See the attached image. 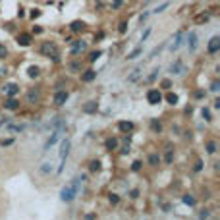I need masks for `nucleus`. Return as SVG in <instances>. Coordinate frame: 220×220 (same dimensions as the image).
<instances>
[{
    "instance_id": "4",
    "label": "nucleus",
    "mask_w": 220,
    "mask_h": 220,
    "mask_svg": "<svg viewBox=\"0 0 220 220\" xmlns=\"http://www.w3.org/2000/svg\"><path fill=\"white\" fill-rule=\"evenodd\" d=\"M70 139H66V141H62V147H60V160H62V164H64V160H66V156H68V153H70ZM60 164V166H62ZM58 172H62V170L58 168Z\"/></svg>"
},
{
    "instance_id": "31",
    "label": "nucleus",
    "mask_w": 220,
    "mask_h": 220,
    "mask_svg": "<svg viewBox=\"0 0 220 220\" xmlns=\"http://www.w3.org/2000/svg\"><path fill=\"white\" fill-rule=\"evenodd\" d=\"M110 203H112V205H116V203H118L120 201V197H118V195H116V193H110Z\"/></svg>"
},
{
    "instance_id": "16",
    "label": "nucleus",
    "mask_w": 220,
    "mask_h": 220,
    "mask_svg": "<svg viewBox=\"0 0 220 220\" xmlns=\"http://www.w3.org/2000/svg\"><path fill=\"white\" fill-rule=\"evenodd\" d=\"M182 39H183V33L180 31V33H176V37H174V43L170 45V50H176L180 45H182Z\"/></svg>"
},
{
    "instance_id": "21",
    "label": "nucleus",
    "mask_w": 220,
    "mask_h": 220,
    "mask_svg": "<svg viewBox=\"0 0 220 220\" xmlns=\"http://www.w3.org/2000/svg\"><path fill=\"white\" fill-rule=\"evenodd\" d=\"M166 101H168L170 104H178V95H174V93H168V95H166Z\"/></svg>"
},
{
    "instance_id": "10",
    "label": "nucleus",
    "mask_w": 220,
    "mask_h": 220,
    "mask_svg": "<svg viewBox=\"0 0 220 220\" xmlns=\"http://www.w3.org/2000/svg\"><path fill=\"white\" fill-rule=\"evenodd\" d=\"M70 31H72V33L85 31V23H83V21H72V23H70Z\"/></svg>"
},
{
    "instance_id": "15",
    "label": "nucleus",
    "mask_w": 220,
    "mask_h": 220,
    "mask_svg": "<svg viewBox=\"0 0 220 220\" xmlns=\"http://www.w3.org/2000/svg\"><path fill=\"white\" fill-rule=\"evenodd\" d=\"M85 48H87V45H85L83 41H75V43H73V48H72V52H73V54H79V52H83Z\"/></svg>"
},
{
    "instance_id": "40",
    "label": "nucleus",
    "mask_w": 220,
    "mask_h": 220,
    "mask_svg": "<svg viewBox=\"0 0 220 220\" xmlns=\"http://www.w3.org/2000/svg\"><path fill=\"white\" fill-rule=\"evenodd\" d=\"M149 33H151V29H147V31H145V33H143V37H141V41H145L147 37H149Z\"/></svg>"
},
{
    "instance_id": "14",
    "label": "nucleus",
    "mask_w": 220,
    "mask_h": 220,
    "mask_svg": "<svg viewBox=\"0 0 220 220\" xmlns=\"http://www.w3.org/2000/svg\"><path fill=\"white\" fill-rule=\"evenodd\" d=\"M97 108H99V104H97L95 101H89L87 104H83V112H87V114H93V112H97Z\"/></svg>"
},
{
    "instance_id": "20",
    "label": "nucleus",
    "mask_w": 220,
    "mask_h": 220,
    "mask_svg": "<svg viewBox=\"0 0 220 220\" xmlns=\"http://www.w3.org/2000/svg\"><path fill=\"white\" fill-rule=\"evenodd\" d=\"M58 137H60V133L56 131L54 135H52V137L48 139V141H46V145H45V151H46V149H50V145H54V143H56V139H58Z\"/></svg>"
},
{
    "instance_id": "27",
    "label": "nucleus",
    "mask_w": 220,
    "mask_h": 220,
    "mask_svg": "<svg viewBox=\"0 0 220 220\" xmlns=\"http://www.w3.org/2000/svg\"><path fill=\"white\" fill-rule=\"evenodd\" d=\"M151 128L155 129V131H160V129H162V126H160V122H156V120H153V122H151Z\"/></svg>"
},
{
    "instance_id": "22",
    "label": "nucleus",
    "mask_w": 220,
    "mask_h": 220,
    "mask_svg": "<svg viewBox=\"0 0 220 220\" xmlns=\"http://www.w3.org/2000/svg\"><path fill=\"white\" fill-rule=\"evenodd\" d=\"M149 164H153V166L160 164V156H158V155H151V156H149Z\"/></svg>"
},
{
    "instance_id": "32",
    "label": "nucleus",
    "mask_w": 220,
    "mask_h": 220,
    "mask_svg": "<svg viewBox=\"0 0 220 220\" xmlns=\"http://www.w3.org/2000/svg\"><path fill=\"white\" fill-rule=\"evenodd\" d=\"M131 170H133V172H139V170H141V162H139V160H135V162L131 164Z\"/></svg>"
},
{
    "instance_id": "34",
    "label": "nucleus",
    "mask_w": 220,
    "mask_h": 220,
    "mask_svg": "<svg viewBox=\"0 0 220 220\" xmlns=\"http://www.w3.org/2000/svg\"><path fill=\"white\" fill-rule=\"evenodd\" d=\"M126 29H128V23L122 21V23H120V33H126Z\"/></svg>"
},
{
    "instance_id": "19",
    "label": "nucleus",
    "mask_w": 220,
    "mask_h": 220,
    "mask_svg": "<svg viewBox=\"0 0 220 220\" xmlns=\"http://www.w3.org/2000/svg\"><path fill=\"white\" fill-rule=\"evenodd\" d=\"M141 52H143V46H137L135 50H131V52H129V54H128V60H133V58H137V56L141 54Z\"/></svg>"
},
{
    "instance_id": "33",
    "label": "nucleus",
    "mask_w": 220,
    "mask_h": 220,
    "mask_svg": "<svg viewBox=\"0 0 220 220\" xmlns=\"http://www.w3.org/2000/svg\"><path fill=\"white\" fill-rule=\"evenodd\" d=\"M160 85H162L164 89H170V87H172V83H170V79H164V81H162Z\"/></svg>"
},
{
    "instance_id": "35",
    "label": "nucleus",
    "mask_w": 220,
    "mask_h": 220,
    "mask_svg": "<svg viewBox=\"0 0 220 220\" xmlns=\"http://www.w3.org/2000/svg\"><path fill=\"white\" fill-rule=\"evenodd\" d=\"M203 118H205V120H211V112H209L207 108H203Z\"/></svg>"
},
{
    "instance_id": "17",
    "label": "nucleus",
    "mask_w": 220,
    "mask_h": 220,
    "mask_svg": "<svg viewBox=\"0 0 220 220\" xmlns=\"http://www.w3.org/2000/svg\"><path fill=\"white\" fill-rule=\"evenodd\" d=\"M106 149H108V151L118 149V139H116V137H108V139H106Z\"/></svg>"
},
{
    "instance_id": "7",
    "label": "nucleus",
    "mask_w": 220,
    "mask_h": 220,
    "mask_svg": "<svg viewBox=\"0 0 220 220\" xmlns=\"http://www.w3.org/2000/svg\"><path fill=\"white\" fill-rule=\"evenodd\" d=\"M197 39H199V35H197L195 31H191V33L187 35V46H189V50H191V52L195 50V48H197V45H199Z\"/></svg>"
},
{
    "instance_id": "41",
    "label": "nucleus",
    "mask_w": 220,
    "mask_h": 220,
    "mask_svg": "<svg viewBox=\"0 0 220 220\" xmlns=\"http://www.w3.org/2000/svg\"><path fill=\"white\" fill-rule=\"evenodd\" d=\"M218 87H220V85H218V83L214 81V83H212V87H211V89H212V91H218Z\"/></svg>"
},
{
    "instance_id": "24",
    "label": "nucleus",
    "mask_w": 220,
    "mask_h": 220,
    "mask_svg": "<svg viewBox=\"0 0 220 220\" xmlns=\"http://www.w3.org/2000/svg\"><path fill=\"white\" fill-rule=\"evenodd\" d=\"M29 77H37V75H39V68H37V66H29Z\"/></svg>"
},
{
    "instance_id": "18",
    "label": "nucleus",
    "mask_w": 220,
    "mask_h": 220,
    "mask_svg": "<svg viewBox=\"0 0 220 220\" xmlns=\"http://www.w3.org/2000/svg\"><path fill=\"white\" fill-rule=\"evenodd\" d=\"M170 70H172V73H178V75H180V73H183V64H182V62H176V64H172V68H170Z\"/></svg>"
},
{
    "instance_id": "5",
    "label": "nucleus",
    "mask_w": 220,
    "mask_h": 220,
    "mask_svg": "<svg viewBox=\"0 0 220 220\" xmlns=\"http://www.w3.org/2000/svg\"><path fill=\"white\" fill-rule=\"evenodd\" d=\"M41 52H43V54H45V56H54L56 54V45H54V43H43V45H41Z\"/></svg>"
},
{
    "instance_id": "12",
    "label": "nucleus",
    "mask_w": 220,
    "mask_h": 220,
    "mask_svg": "<svg viewBox=\"0 0 220 220\" xmlns=\"http://www.w3.org/2000/svg\"><path fill=\"white\" fill-rule=\"evenodd\" d=\"M4 108H8V110H18V108H19V101H16L14 97H10L8 101L4 102Z\"/></svg>"
},
{
    "instance_id": "3",
    "label": "nucleus",
    "mask_w": 220,
    "mask_h": 220,
    "mask_svg": "<svg viewBox=\"0 0 220 220\" xmlns=\"http://www.w3.org/2000/svg\"><path fill=\"white\" fill-rule=\"evenodd\" d=\"M16 43H18L19 46H29L33 43V37L29 35V33H19V35L16 37Z\"/></svg>"
},
{
    "instance_id": "36",
    "label": "nucleus",
    "mask_w": 220,
    "mask_h": 220,
    "mask_svg": "<svg viewBox=\"0 0 220 220\" xmlns=\"http://www.w3.org/2000/svg\"><path fill=\"white\" fill-rule=\"evenodd\" d=\"M39 16H41V10H33V12H31V18H33V19L39 18Z\"/></svg>"
},
{
    "instance_id": "38",
    "label": "nucleus",
    "mask_w": 220,
    "mask_h": 220,
    "mask_svg": "<svg viewBox=\"0 0 220 220\" xmlns=\"http://www.w3.org/2000/svg\"><path fill=\"white\" fill-rule=\"evenodd\" d=\"M112 6H114V8H120V6H122V0H112Z\"/></svg>"
},
{
    "instance_id": "39",
    "label": "nucleus",
    "mask_w": 220,
    "mask_h": 220,
    "mask_svg": "<svg viewBox=\"0 0 220 220\" xmlns=\"http://www.w3.org/2000/svg\"><path fill=\"white\" fill-rule=\"evenodd\" d=\"M166 162H168V164L172 162V151H168V153H166Z\"/></svg>"
},
{
    "instance_id": "11",
    "label": "nucleus",
    "mask_w": 220,
    "mask_h": 220,
    "mask_svg": "<svg viewBox=\"0 0 220 220\" xmlns=\"http://www.w3.org/2000/svg\"><path fill=\"white\" fill-rule=\"evenodd\" d=\"M95 77H97V72H95V70H87V72L81 73V81H85V83H91Z\"/></svg>"
},
{
    "instance_id": "37",
    "label": "nucleus",
    "mask_w": 220,
    "mask_h": 220,
    "mask_svg": "<svg viewBox=\"0 0 220 220\" xmlns=\"http://www.w3.org/2000/svg\"><path fill=\"white\" fill-rule=\"evenodd\" d=\"M4 56H6V46L0 45V58H4Z\"/></svg>"
},
{
    "instance_id": "13",
    "label": "nucleus",
    "mask_w": 220,
    "mask_h": 220,
    "mask_svg": "<svg viewBox=\"0 0 220 220\" xmlns=\"http://www.w3.org/2000/svg\"><path fill=\"white\" fill-rule=\"evenodd\" d=\"M118 129L124 131V133L133 131V122H118Z\"/></svg>"
},
{
    "instance_id": "2",
    "label": "nucleus",
    "mask_w": 220,
    "mask_h": 220,
    "mask_svg": "<svg viewBox=\"0 0 220 220\" xmlns=\"http://www.w3.org/2000/svg\"><path fill=\"white\" fill-rule=\"evenodd\" d=\"M160 101H162V95L158 89H149L147 91V102L149 104H158Z\"/></svg>"
},
{
    "instance_id": "8",
    "label": "nucleus",
    "mask_w": 220,
    "mask_h": 220,
    "mask_svg": "<svg viewBox=\"0 0 220 220\" xmlns=\"http://www.w3.org/2000/svg\"><path fill=\"white\" fill-rule=\"evenodd\" d=\"M220 50V37H212L209 41V54H216Z\"/></svg>"
},
{
    "instance_id": "26",
    "label": "nucleus",
    "mask_w": 220,
    "mask_h": 220,
    "mask_svg": "<svg viewBox=\"0 0 220 220\" xmlns=\"http://www.w3.org/2000/svg\"><path fill=\"white\" fill-rule=\"evenodd\" d=\"M39 99V93H35V91H29V95H27V101L29 102H33V101H37Z\"/></svg>"
},
{
    "instance_id": "28",
    "label": "nucleus",
    "mask_w": 220,
    "mask_h": 220,
    "mask_svg": "<svg viewBox=\"0 0 220 220\" xmlns=\"http://www.w3.org/2000/svg\"><path fill=\"white\" fill-rule=\"evenodd\" d=\"M183 203H185V205H195V199H193L191 195H185V197H183Z\"/></svg>"
},
{
    "instance_id": "1",
    "label": "nucleus",
    "mask_w": 220,
    "mask_h": 220,
    "mask_svg": "<svg viewBox=\"0 0 220 220\" xmlns=\"http://www.w3.org/2000/svg\"><path fill=\"white\" fill-rule=\"evenodd\" d=\"M83 180H85V176H81V178H75V180H73V182L68 185V187L62 189V195H60V197H62V201H72V199L77 195V185L83 182Z\"/></svg>"
},
{
    "instance_id": "25",
    "label": "nucleus",
    "mask_w": 220,
    "mask_h": 220,
    "mask_svg": "<svg viewBox=\"0 0 220 220\" xmlns=\"http://www.w3.org/2000/svg\"><path fill=\"white\" fill-rule=\"evenodd\" d=\"M101 170V160H93L91 162V172H99Z\"/></svg>"
},
{
    "instance_id": "9",
    "label": "nucleus",
    "mask_w": 220,
    "mask_h": 220,
    "mask_svg": "<svg viewBox=\"0 0 220 220\" xmlns=\"http://www.w3.org/2000/svg\"><path fill=\"white\" fill-rule=\"evenodd\" d=\"M2 91H4V95H8V97H16L19 93V87L16 85V83H8V85L2 87Z\"/></svg>"
},
{
    "instance_id": "29",
    "label": "nucleus",
    "mask_w": 220,
    "mask_h": 220,
    "mask_svg": "<svg viewBox=\"0 0 220 220\" xmlns=\"http://www.w3.org/2000/svg\"><path fill=\"white\" fill-rule=\"evenodd\" d=\"M101 54H102L101 50H95V52H91V56H89V60H91V62H95V60L99 58V56H101Z\"/></svg>"
},
{
    "instance_id": "23",
    "label": "nucleus",
    "mask_w": 220,
    "mask_h": 220,
    "mask_svg": "<svg viewBox=\"0 0 220 220\" xmlns=\"http://www.w3.org/2000/svg\"><path fill=\"white\" fill-rule=\"evenodd\" d=\"M207 153H211V155H214V153H216V143L214 141L207 143Z\"/></svg>"
},
{
    "instance_id": "6",
    "label": "nucleus",
    "mask_w": 220,
    "mask_h": 220,
    "mask_svg": "<svg viewBox=\"0 0 220 220\" xmlns=\"http://www.w3.org/2000/svg\"><path fill=\"white\" fill-rule=\"evenodd\" d=\"M68 91H56V95H54V104L56 106H62V104H66V101H68Z\"/></svg>"
},
{
    "instance_id": "30",
    "label": "nucleus",
    "mask_w": 220,
    "mask_h": 220,
    "mask_svg": "<svg viewBox=\"0 0 220 220\" xmlns=\"http://www.w3.org/2000/svg\"><path fill=\"white\" fill-rule=\"evenodd\" d=\"M8 145H14V139H2L0 141V147H8Z\"/></svg>"
}]
</instances>
